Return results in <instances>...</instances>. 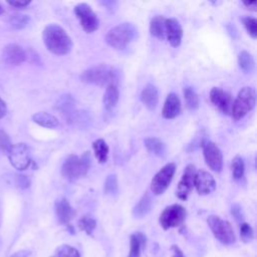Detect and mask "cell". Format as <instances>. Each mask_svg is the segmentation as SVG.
Returning a JSON list of instances; mask_svg holds the SVG:
<instances>
[{
	"instance_id": "ffe728a7",
	"label": "cell",
	"mask_w": 257,
	"mask_h": 257,
	"mask_svg": "<svg viewBox=\"0 0 257 257\" xmlns=\"http://www.w3.org/2000/svg\"><path fill=\"white\" fill-rule=\"evenodd\" d=\"M141 100L149 109H155L159 100L157 87L151 83L147 84L141 92Z\"/></svg>"
},
{
	"instance_id": "6da1fadb",
	"label": "cell",
	"mask_w": 257,
	"mask_h": 257,
	"mask_svg": "<svg viewBox=\"0 0 257 257\" xmlns=\"http://www.w3.org/2000/svg\"><path fill=\"white\" fill-rule=\"evenodd\" d=\"M42 38L46 48L53 54L64 55L72 48V40L58 24L50 23L46 25L42 32Z\"/></svg>"
},
{
	"instance_id": "1f68e13d",
	"label": "cell",
	"mask_w": 257,
	"mask_h": 257,
	"mask_svg": "<svg viewBox=\"0 0 257 257\" xmlns=\"http://www.w3.org/2000/svg\"><path fill=\"white\" fill-rule=\"evenodd\" d=\"M244 171H245V165H244L243 159L239 156H236L232 160V173H233L234 179L236 180L241 179L244 175Z\"/></svg>"
},
{
	"instance_id": "4fadbf2b",
	"label": "cell",
	"mask_w": 257,
	"mask_h": 257,
	"mask_svg": "<svg viewBox=\"0 0 257 257\" xmlns=\"http://www.w3.org/2000/svg\"><path fill=\"white\" fill-rule=\"evenodd\" d=\"M211 102L224 114H230L233 105L231 94L220 87H213L210 91Z\"/></svg>"
},
{
	"instance_id": "b9f144b4",
	"label": "cell",
	"mask_w": 257,
	"mask_h": 257,
	"mask_svg": "<svg viewBox=\"0 0 257 257\" xmlns=\"http://www.w3.org/2000/svg\"><path fill=\"white\" fill-rule=\"evenodd\" d=\"M18 184L20 185V187L22 188H26L29 186V180L26 178V176H18Z\"/></svg>"
},
{
	"instance_id": "ee69618b",
	"label": "cell",
	"mask_w": 257,
	"mask_h": 257,
	"mask_svg": "<svg viewBox=\"0 0 257 257\" xmlns=\"http://www.w3.org/2000/svg\"><path fill=\"white\" fill-rule=\"evenodd\" d=\"M6 111H7L6 103H5V101L0 97V118L3 117V116L6 114Z\"/></svg>"
},
{
	"instance_id": "277c9868",
	"label": "cell",
	"mask_w": 257,
	"mask_h": 257,
	"mask_svg": "<svg viewBox=\"0 0 257 257\" xmlns=\"http://www.w3.org/2000/svg\"><path fill=\"white\" fill-rule=\"evenodd\" d=\"M81 79L86 83L96 84L100 86L105 84L107 86L111 83L116 84L117 76L116 72L111 66L105 63H99L84 70L81 74Z\"/></svg>"
},
{
	"instance_id": "e575fe53",
	"label": "cell",
	"mask_w": 257,
	"mask_h": 257,
	"mask_svg": "<svg viewBox=\"0 0 257 257\" xmlns=\"http://www.w3.org/2000/svg\"><path fill=\"white\" fill-rule=\"evenodd\" d=\"M28 22H29V17L23 14H15L10 18V23L12 27L15 29L24 28L28 24Z\"/></svg>"
},
{
	"instance_id": "d4e9b609",
	"label": "cell",
	"mask_w": 257,
	"mask_h": 257,
	"mask_svg": "<svg viewBox=\"0 0 257 257\" xmlns=\"http://www.w3.org/2000/svg\"><path fill=\"white\" fill-rule=\"evenodd\" d=\"M150 32L153 36L164 39L166 37V18L161 15L155 16L150 23Z\"/></svg>"
},
{
	"instance_id": "5bb4252c",
	"label": "cell",
	"mask_w": 257,
	"mask_h": 257,
	"mask_svg": "<svg viewBox=\"0 0 257 257\" xmlns=\"http://www.w3.org/2000/svg\"><path fill=\"white\" fill-rule=\"evenodd\" d=\"M194 186L200 195H208L215 190L216 183L210 173L204 170H200L195 175Z\"/></svg>"
},
{
	"instance_id": "f1b7e54d",
	"label": "cell",
	"mask_w": 257,
	"mask_h": 257,
	"mask_svg": "<svg viewBox=\"0 0 257 257\" xmlns=\"http://www.w3.org/2000/svg\"><path fill=\"white\" fill-rule=\"evenodd\" d=\"M184 97H185L186 105L189 109L195 110L199 107V103H200L199 96L191 87L184 88Z\"/></svg>"
},
{
	"instance_id": "f35d334b",
	"label": "cell",
	"mask_w": 257,
	"mask_h": 257,
	"mask_svg": "<svg viewBox=\"0 0 257 257\" xmlns=\"http://www.w3.org/2000/svg\"><path fill=\"white\" fill-rule=\"evenodd\" d=\"M231 212H232V215L235 217V219L237 221L242 222V220H243V213H242V209H241V207L239 205H237V204L233 205Z\"/></svg>"
},
{
	"instance_id": "30bf717a",
	"label": "cell",
	"mask_w": 257,
	"mask_h": 257,
	"mask_svg": "<svg viewBox=\"0 0 257 257\" xmlns=\"http://www.w3.org/2000/svg\"><path fill=\"white\" fill-rule=\"evenodd\" d=\"M176 172V165L174 163H169L164 166L152 179L151 182V191L155 195L163 194L167 188L169 187L170 183Z\"/></svg>"
},
{
	"instance_id": "ab89813d",
	"label": "cell",
	"mask_w": 257,
	"mask_h": 257,
	"mask_svg": "<svg viewBox=\"0 0 257 257\" xmlns=\"http://www.w3.org/2000/svg\"><path fill=\"white\" fill-rule=\"evenodd\" d=\"M7 3L16 8H24L30 4V1H7Z\"/></svg>"
},
{
	"instance_id": "74e56055",
	"label": "cell",
	"mask_w": 257,
	"mask_h": 257,
	"mask_svg": "<svg viewBox=\"0 0 257 257\" xmlns=\"http://www.w3.org/2000/svg\"><path fill=\"white\" fill-rule=\"evenodd\" d=\"M12 144L8 138V136L3 133V132H0V148L3 150V151H6L8 152L9 149L11 148Z\"/></svg>"
},
{
	"instance_id": "4dcf8cb0",
	"label": "cell",
	"mask_w": 257,
	"mask_h": 257,
	"mask_svg": "<svg viewBox=\"0 0 257 257\" xmlns=\"http://www.w3.org/2000/svg\"><path fill=\"white\" fill-rule=\"evenodd\" d=\"M77 225L80 230L84 231L87 235H91L93 230L96 227V222L92 217L86 215L79 219V221L77 222Z\"/></svg>"
},
{
	"instance_id": "7a4b0ae2",
	"label": "cell",
	"mask_w": 257,
	"mask_h": 257,
	"mask_svg": "<svg viewBox=\"0 0 257 257\" xmlns=\"http://www.w3.org/2000/svg\"><path fill=\"white\" fill-rule=\"evenodd\" d=\"M91 164L90 153L85 152L80 157L70 155L64 161L61 168V175L69 182H74L85 176Z\"/></svg>"
},
{
	"instance_id": "e0dca14e",
	"label": "cell",
	"mask_w": 257,
	"mask_h": 257,
	"mask_svg": "<svg viewBox=\"0 0 257 257\" xmlns=\"http://www.w3.org/2000/svg\"><path fill=\"white\" fill-rule=\"evenodd\" d=\"M55 214L60 224L68 225L71 219L75 216V211L70 206L67 199L60 198L55 202Z\"/></svg>"
},
{
	"instance_id": "8fae6325",
	"label": "cell",
	"mask_w": 257,
	"mask_h": 257,
	"mask_svg": "<svg viewBox=\"0 0 257 257\" xmlns=\"http://www.w3.org/2000/svg\"><path fill=\"white\" fill-rule=\"evenodd\" d=\"M195 175H196V170L195 166L190 164L188 165L182 175V178L178 184L177 190H176V195L179 199L185 201L187 200L188 196L190 195L193 187H194V181H195Z\"/></svg>"
},
{
	"instance_id": "d6a6232c",
	"label": "cell",
	"mask_w": 257,
	"mask_h": 257,
	"mask_svg": "<svg viewBox=\"0 0 257 257\" xmlns=\"http://www.w3.org/2000/svg\"><path fill=\"white\" fill-rule=\"evenodd\" d=\"M118 185H117V179L114 174H110L106 177L104 182V192L109 195H114L117 193Z\"/></svg>"
},
{
	"instance_id": "603a6c76",
	"label": "cell",
	"mask_w": 257,
	"mask_h": 257,
	"mask_svg": "<svg viewBox=\"0 0 257 257\" xmlns=\"http://www.w3.org/2000/svg\"><path fill=\"white\" fill-rule=\"evenodd\" d=\"M118 96H119V93H118L117 85L114 83L108 84L106 86L105 92L103 94V99H102L103 105L106 110H111L115 107L118 101Z\"/></svg>"
},
{
	"instance_id": "5b68a950",
	"label": "cell",
	"mask_w": 257,
	"mask_h": 257,
	"mask_svg": "<svg viewBox=\"0 0 257 257\" xmlns=\"http://www.w3.org/2000/svg\"><path fill=\"white\" fill-rule=\"evenodd\" d=\"M256 95L255 91L250 86H244L241 88L233 101L231 114L234 119H240L244 117L255 105Z\"/></svg>"
},
{
	"instance_id": "7bdbcfd3",
	"label": "cell",
	"mask_w": 257,
	"mask_h": 257,
	"mask_svg": "<svg viewBox=\"0 0 257 257\" xmlns=\"http://www.w3.org/2000/svg\"><path fill=\"white\" fill-rule=\"evenodd\" d=\"M31 253L30 251H27V250H21V251H18L16 253H14L13 255H11L10 257H30Z\"/></svg>"
},
{
	"instance_id": "d6986e66",
	"label": "cell",
	"mask_w": 257,
	"mask_h": 257,
	"mask_svg": "<svg viewBox=\"0 0 257 257\" xmlns=\"http://www.w3.org/2000/svg\"><path fill=\"white\" fill-rule=\"evenodd\" d=\"M56 106L66 120L72 122V119L76 113L74 98L70 94H64L58 99Z\"/></svg>"
},
{
	"instance_id": "9a60e30c",
	"label": "cell",
	"mask_w": 257,
	"mask_h": 257,
	"mask_svg": "<svg viewBox=\"0 0 257 257\" xmlns=\"http://www.w3.org/2000/svg\"><path fill=\"white\" fill-rule=\"evenodd\" d=\"M2 57L6 63L18 65L25 61L26 52L20 45L16 43H10L3 48Z\"/></svg>"
},
{
	"instance_id": "3957f363",
	"label": "cell",
	"mask_w": 257,
	"mask_h": 257,
	"mask_svg": "<svg viewBox=\"0 0 257 257\" xmlns=\"http://www.w3.org/2000/svg\"><path fill=\"white\" fill-rule=\"evenodd\" d=\"M137 32L138 30L134 24L123 22L114 26L107 32L105 41L114 49H122L134 40Z\"/></svg>"
},
{
	"instance_id": "484cf974",
	"label": "cell",
	"mask_w": 257,
	"mask_h": 257,
	"mask_svg": "<svg viewBox=\"0 0 257 257\" xmlns=\"http://www.w3.org/2000/svg\"><path fill=\"white\" fill-rule=\"evenodd\" d=\"M144 143L149 152L155 154L158 157H163L165 155L166 146L160 139L151 137V138H147Z\"/></svg>"
},
{
	"instance_id": "2e32d148",
	"label": "cell",
	"mask_w": 257,
	"mask_h": 257,
	"mask_svg": "<svg viewBox=\"0 0 257 257\" xmlns=\"http://www.w3.org/2000/svg\"><path fill=\"white\" fill-rule=\"evenodd\" d=\"M166 36L173 47H177L181 44L183 29L176 18L166 19Z\"/></svg>"
},
{
	"instance_id": "8d00e7d4",
	"label": "cell",
	"mask_w": 257,
	"mask_h": 257,
	"mask_svg": "<svg viewBox=\"0 0 257 257\" xmlns=\"http://www.w3.org/2000/svg\"><path fill=\"white\" fill-rule=\"evenodd\" d=\"M203 131L199 132V134L194 138V140L192 141V143L189 145V151H195L196 149H198L200 146H202V144H204V136H203Z\"/></svg>"
},
{
	"instance_id": "d590c367",
	"label": "cell",
	"mask_w": 257,
	"mask_h": 257,
	"mask_svg": "<svg viewBox=\"0 0 257 257\" xmlns=\"http://www.w3.org/2000/svg\"><path fill=\"white\" fill-rule=\"evenodd\" d=\"M240 237L242 241L245 243L250 242L254 237V232L252 227L246 222H242L240 225Z\"/></svg>"
},
{
	"instance_id": "83f0119b",
	"label": "cell",
	"mask_w": 257,
	"mask_h": 257,
	"mask_svg": "<svg viewBox=\"0 0 257 257\" xmlns=\"http://www.w3.org/2000/svg\"><path fill=\"white\" fill-rule=\"evenodd\" d=\"M238 64H239V67L245 73H251L255 67V62L252 55L245 50L241 51L238 54Z\"/></svg>"
},
{
	"instance_id": "7402d4cb",
	"label": "cell",
	"mask_w": 257,
	"mask_h": 257,
	"mask_svg": "<svg viewBox=\"0 0 257 257\" xmlns=\"http://www.w3.org/2000/svg\"><path fill=\"white\" fill-rule=\"evenodd\" d=\"M151 208H152V197L149 192H146L142 196V198L140 199L138 204L134 207L133 216L135 218L141 219V218L145 217L150 212Z\"/></svg>"
},
{
	"instance_id": "836d02e7",
	"label": "cell",
	"mask_w": 257,
	"mask_h": 257,
	"mask_svg": "<svg viewBox=\"0 0 257 257\" xmlns=\"http://www.w3.org/2000/svg\"><path fill=\"white\" fill-rule=\"evenodd\" d=\"M242 21H243V24H244L247 32L249 33V35L255 39L257 37V20H256V18L247 16V17H244L242 19Z\"/></svg>"
},
{
	"instance_id": "52a82bcc",
	"label": "cell",
	"mask_w": 257,
	"mask_h": 257,
	"mask_svg": "<svg viewBox=\"0 0 257 257\" xmlns=\"http://www.w3.org/2000/svg\"><path fill=\"white\" fill-rule=\"evenodd\" d=\"M186 209L179 204H174L164 209L160 215L159 222L164 230H168L182 225L186 219Z\"/></svg>"
},
{
	"instance_id": "7c38bea8",
	"label": "cell",
	"mask_w": 257,
	"mask_h": 257,
	"mask_svg": "<svg viewBox=\"0 0 257 257\" xmlns=\"http://www.w3.org/2000/svg\"><path fill=\"white\" fill-rule=\"evenodd\" d=\"M203 152L207 166L214 172H221L223 167V157L218 146L213 142H207L204 145Z\"/></svg>"
},
{
	"instance_id": "f6af8a7d",
	"label": "cell",
	"mask_w": 257,
	"mask_h": 257,
	"mask_svg": "<svg viewBox=\"0 0 257 257\" xmlns=\"http://www.w3.org/2000/svg\"><path fill=\"white\" fill-rule=\"evenodd\" d=\"M243 5L246 6L248 9L255 11V10H256L257 2H256V1H252V2H250V1H243Z\"/></svg>"
},
{
	"instance_id": "9c48e42d",
	"label": "cell",
	"mask_w": 257,
	"mask_h": 257,
	"mask_svg": "<svg viewBox=\"0 0 257 257\" xmlns=\"http://www.w3.org/2000/svg\"><path fill=\"white\" fill-rule=\"evenodd\" d=\"M74 13L86 33H92L98 28L99 20L88 4L78 3L74 7Z\"/></svg>"
},
{
	"instance_id": "f546056e",
	"label": "cell",
	"mask_w": 257,
	"mask_h": 257,
	"mask_svg": "<svg viewBox=\"0 0 257 257\" xmlns=\"http://www.w3.org/2000/svg\"><path fill=\"white\" fill-rule=\"evenodd\" d=\"M53 257H80V253L76 248L64 244L55 250Z\"/></svg>"
},
{
	"instance_id": "ac0fdd59",
	"label": "cell",
	"mask_w": 257,
	"mask_h": 257,
	"mask_svg": "<svg viewBox=\"0 0 257 257\" xmlns=\"http://www.w3.org/2000/svg\"><path fill=\"white\" fill-rule=\"evenodd\" d=\"M180 111H181V101L179 96L174 92L169 93L166 97L164 107L162 110L163 117L168 119L174 118L180 113Z\"/></svg>"
},
{
	"instance_id": "44dd1931",
	"label": "cell",
	"mask_w": 257,
	"mask_h": 257,
	"mask_svg": "<svg viewBox=\"0 0 257 257\" xmlns=\"http://www.w3.org/2000/svg\"><path fill=\"white\" fill-rule=\"evenodd\" d=\"M147 238L142 232L133 233L130 237V252L127 257H141V252L145 248Z\"/></svg>"
},
{
	"instance_id": "cb8c5ba5",
	"label": "cell",
	"mask_w": 257,
	"mask_h": 257,
	"mask_svg": "<svg viewBox=\"0 0 257 257\" xmlns=\"http://www.w3.org/2000/svg\"><path fill=\"white\" fill-rule=\"evenodd\" d=\"M32 120L35 123H37L43 127H48V128H54V127L58 126V124H59L58 119L54 115H52L48 112H45V111H39V112L34 113L32 115Z\"/></svg>"
},
{
	"instance_id": "8992f818",
	"label": "cell",
	"mask_w": 257,
	"mask_h": 257,
	"mask_svg": "<svg viewBox=\"0 0 257 257\" xmlns=\"http://www.w3.org/2000/svg\"><path fill=\"white\" fill-rule=\"evenodd\" d=\"M207 223L215 238L223 245H232L236 242L235 233L228 221L218 216L211 215L207 219Z\"/></svg>"
},
{
	"instance_id": "bcb514c9",
	"label": "cell",
	"mask_w": 257,
	"mask_h": 257,
	"mask_svg": "<svg viewBox=\"0 0 257 257\" xmlns=\"http://www.w3.org/2000/svg\"><path fill=\"white\" fill-rule=\"evenodd\" d=\"M3 12H4V10H3V8H2V6H1V4H0V15H1Z\"/></svg>"
},
{
	"instance_id": "ba28073f",
	"label": "cell",
	"mask_w": 257,
	"mask_h": 257,
	"mask_svg": "<svg viewBox=\"0 0 257 257\" xmlns=\"http://www.w3.org/2000/svg\"><path fill=\"white\" fill-rule=\"evenodd\" d=\"M7 154L10 164L18 171H24L31 165L30 150L24 143L12 145Z\"/></svg>"
},
{
	"instance_id": "4316f807",
	"label": "cell",
	"mask_w": 257,
	"mask_h": 257,
	"mask_svg": "<svg viewBox=\"0 0 257 257\" xmlns=\"http://www.w3.org/2000/svg\"><path fill=\"white\" fill-rule=\"evenodd\" d=\"M92 149L97 161L101 164L106 163L108 159V146L102 139H98L92 143Z\"/></svg>"
},
{
	"instance_id": "60d3db41",
	"label": "cell",
	"mask_w": 257,
	"mask_h": 257,
	"mask_svg": "<svg viewBox=\"0 0 257 257\" xmlns=\"http://www.w3.org/2000/svg\"><path fill=\"white\" fill-rule=\"evenodd\" d=\"M171 251H172V257H185L183 251L177 245H172Z\"/></svg>"
}]
</instances>
